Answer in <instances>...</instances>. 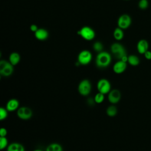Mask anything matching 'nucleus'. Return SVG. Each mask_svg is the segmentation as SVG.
Listing matches in <instances>:
<instances>
[{"label": "nucleus", "mask_w": 151, "mask_h": 151, "mask_svg": "<svg viewBox=\"0 0 151 151\" xmlns=\"http://www.w3.org/2000/svg\"><path fill=\"white\" fill-rule=\"evenodd\" d=\"M110 51L114 57L119 60L127 55L125 47L119 42L113 43L110 47Z\"/></svg>", "instance_id": "2"}, {"label": "nucleus", "mask_w": 151, "mask_h": 151, "mask_svg": "<svg viewBox=\"0 0 151 151\" xmlns=\"http://www.w3.org/2000/svg\"><path fill=\"white\" fill-rule=\"evenodd\" d=\"M144 56L145 57V58L146 60H151V51L148 50L147 51L145 54H144Z\"/></svg>", "instance_id": "27"}, {"label": "nucleus", "mask_w": 151, "mask_h": 151, "mask_svg": "<svg viewBox=\"0 0 151 151\" xmlns=\"http://www.w3.org/2000/svg\"><path fill=\"white\" fill-rule=\"evenodd\" d=\"M6 151H25V147L19 143L13 142L8 145Z\"/></svg>", "instance_id": "15"}, {"label": "nucleus", "mask_w": 151, "mask_h": 151, "mask_svg": "<svg viewBox=\"0 0 151 151\" xmlns=\"http://www.w3.org/2000/svg\"><path fill=\"white\" fill-rule=\"evenodd\" d=\"M5 108L9 112L16 111L19 108V102L16 99H11L7 101Z\"/></svg>", "instance_id": "13"}, {"label": "nucleus", "mask_w": 151, "mask_h": 151, "mask_svg": "<svg viewBox=\"0 0 151 151\" xmlns=\"http://www.w3.org/2000/svg\"><path fill=\"white\" fill-rule=\"evenodd\" d=\"M113 37L117 41L122 40L124 37L123 29L120 28L118 27L115 28L113 31Z\"/></svg>", "instance_id": "19"}, {"label": "nucleus", "mask_w": 151, "mask_h": 151, "mask_svg": "<svg viewBox=\"0 0 151 151\" xmlns=\"http://www.w3.org/2000/svg\"><path fill=\"white\" fill-rule=\"evenodd\" d=\"M17 115L19 119L27 120L32 117L33 112L29 107L27 106H22L19 107V108L17 110Z\"/></svg>", "instance_id": "7"}, {"label": "nucleus", "mask_w": 151, "mask_h": 151, "mask_svg": "<svg viewBox=\"0 0 151 151\" xmlns=\"http://www.w3.org/2000/svg\"><path fill=\"white\" fill-rule=\"evenodd\" d=\"M87 103L89 104L91 106V105H93V104H94V103H95V101H94V99L90 98V99H88V100H87Z\"/></svg>", "instance_id": "29"}, {"label": "nucleus", "mask_w": 151, "mask_h": 151, "mask_svg": "<svg viewBox=\"0 0 151 151\" xmlns=\"http://www.w3.org/2000/svg\"><path fill=\"white\" fill-rule=\"evenodd\" d=\"M97 89L98 92L104 95L107 94L111 90V84L108 80L106 78H101L97 83Z\"/></svg>", "instance_id": "8"}, {"label": "nucleus", "mask_w": 151, "mask_h": 151, "mask_svg": "<svg viewBox=\"0 0 151 151\" xmlns=\"http://www.w3.org/2000/svg\"><path fill=\"white\" fill-rule=\"evenodd\" d=\"M91 84L88 79L81 80L78 86V91L83 96H87L91 91Z\"/></svg>", "instance_id": "5"}, {"label": "nucleus", "mask_w": 151, "mask_h": 151, "mask_svg": "<svg viewBox=\"0 0 151 151\" xmlns=\"http://www.w3.org/2000/svg\"><path fill=\"white\" fill-rule=\"evenodd\" d=\"M94 100L96 103L101 104L104 100V94L98 92L94 96Z\"/></svg>", "instance_id": "22"}, {"label": "nucleus", "mask_w": 151, "mask_h": 151, "mask_svg": "<svg viewBox=\"0 0 151 151\" xmlns=\"http://www.w3.org/2000/svg\"><path fill=\"white\" fill-rule=\"evenodd\" d=\"M127 63H125L122 60H118L114 64L113 70L116 74H120L125 71L127 68Z\"/></svg>", "instance_id": "11"}, {"label": "nucleus", "mask_w": 151, "mask_h": 151, "mask_svg": "<svg viewBox=\"0 0 151 151\" xmlns=\"http://www.w3.org/2000/svg\"><path fill=\"white\" fill-rule=\"evenodd\" d=\"M127 63L132 66H137L140 64L139 58L134 54L128 55Z\"/></svg>", "instance_id": "18"}, {"label": "nucleus", "mask_w": 151, "mask_h": 151, "mask_svg": "<svg viewBox=\"0 0 151 151\" xmlns=\"http://www.w3.org/2000/svg\"><path fill=\"white\" fill-rule=\"evenodd\" d=\"M92 54L91 52L87 50H84L80 51L77 57L78 64L82 65H88L92 60Z\"/></svg>", "instance_id": "4"}, {"label": "nucleus", "mask_w": 151, "mask_h": 151, "mask_svg": "<svg viewBox=\"0 0 151 151\" xmlns=\"http://www.w3.org/2000/svg\"><path fill=\"white\" fill-rule=\"evenodd\" d=\"M78 35L86 41H91L95 38L96 33L94 30L88 26L82 27L78 31Z\"/></svg>", "instance_id": "6"}, {"label": "nucleus", "mask_w": 151, "mask_h": 151, "mask_svg": "<svg viewBox=\"0 0 151 151\" xmlns=\"http://www.w3.org/2000/svg\"><path fill=\"white\" fill-rule=\"evenodd\" d=\"M106 114L109 117H114L117 114V109L114 104L108 106L106 109Z\"/></svg>", "instance_id": "20"}, {"label": "nucleus", "mask_w": 151, "mask_h": 151, "mask_svg": "<svg viewBox=\"0 0 151 151\" xmlns=\"http://www.w3.org/2000/svg\"><path fill=\"white\" fill-rule=\"evenodd\" d=\"M45 151H63V148L58 143H52L47 146Z\"/></svg>", "instance_id": "17"}, {"label": "nucleus", "mask_w": 151, "mask_h": 151, "mask_svg": "<svg viewBox=\"0 0 151 151\" xmlns=\"http://www.w3.org/2000/svg\"><path fill=\"white\" fill-rule=\"evenodd\" d=\"M149 6V2L147 0H140L138 2V7L142 10L147 9Z\"/></svg>", "instance_id": "25"}, {"label": "nucleus", "mask_w": 151, "mask_h": 151, "mask_svg": "<svg viewBox=\"0 0 151 151\" xmlns=\"http://www.w3.org/2000/svg\"><path fill=\"white\" fill-rule=\"evenodd\" d=\"M38 29V27H37V25L35 24H32L30 26V30L32 31V32H35Z\"/></svg>", "instance_id": "28"}, {"label": "nucleus", "mask_w": 151, "mask_h": 151, "mask_svg": "<svg viewBox=\"0 0 151 151\" xmlns=\"http://www.w3.org/2000/svg\"><path fill=\"white\" fill-rule=\"evenodd\" d=\"M103 44L100 41H96L93 44V49L97 53L103 51Z\"/></svg>", "instance_id": "21"}, {"label": "nucleus", "mask_w": 151, "mask_h": 151, "mask_svg": "<svg viewBox=\"0 0 151 151\" xmlns=\"http://www.w3.org/2000/svg\"><path fill=\"white\" fill-rule=\"evenodd\" d=\"M131 24V17L127 14L121 15L117 19V27L122 29H126L128 28L130 26Z\"/></svg>", "instance_id": "9"}, {"label": "nucleus", "mask_w": 151, "mask_h": 151, "mask_svg": "<svg viewBox=\"0 0 151 151\" xmlns=\"http://www.w3.org/2000/svg\"><path fill=\"white\" fill-rule=\"evenodd\" d=\"M125 1H129V0H125Z\"/></svg>", "instance_id": "31"}, {"label": "nucleus", "mask_w": 151, "mask_h": 151, "mask_svg": "<svg viewBox=\"0 0 151 151\" xmlns=\"http://www.w3.org/2000/svg\"><path fill=\"white\" fill-rule=\"evenodd\" d=\"M8 111L5 107H0V120L2 121L5 120L8 115Z\"/></svg>", "instance_id": "24"}, {"label": "nucleus", "mask_w": 151, "mask_h": 151, "mask_svg": "<svg viewBox=\"0 0 151 151\" xmlns=\"http://www.w3.org/2000/svg\"><path fill=\"white\" fill-rule=\"evenodd\" d=\"M149 44L148 41L146 40L145 39H141L140 40L136 45L137 50L139 53L141 54H144L147 51L149 50Z\"/></svg>", "instance_id": "12"}, {"label": "nucleus", "mask_w": 151, "mask_h": 151, "mask_svg": "<svg viewBox=\"0 0 151 151\" xmlns=\"http://www.w3.org/2000/svg\"><path fill=\"white\" fill-rule=\"evenodd\" d=\"M14 65L6 60H2L0 61V74L3 77H9L14 72Z\"/></svg>", "instance_id": "3"}, {"label": "nucleus", "mask_w": 151, "mask_h": 151, "mask_svg": "<svg viewBox=\"0 0 151 151\" xmlns=\"http://www.w3.org/2000/svg\"><path fill=\"white\" fill-rule=\"evenodd\" d=\"M35 38L40 41H44L48 37V31L44 28H38V30L34 32Z\"/></svg>", "instance_id": "14"}, {"label": "nucleus", "mask_w": 151, "mask_h": 151, "mask_svg": "<svg viewBox=\"0 0 151 151\" xmlns=\"http://www.w3.org/2000/svg\"><path fill=\"white\" fill-rule=\"evenodd\" d=\"M21 60V57L19 53L17 52H13L10 54L9 56V61L14 65H17Z\"/></svg>", "instance_id": "16"}, {"label": "nucleus", "mask_w": 151, "mask_h": 151, "mask_svg": "<svg viewBox=\"0 0 151 151\" xmlns=\"http://www.w3.org/2000/svg\"><path fill=\"white\" fill-rule=\"evenodd\" d=\"M7 133V130L5 128L1 127L0 129V137H6Z\"/></svg>", "instance_id": "26"}, {"label": "nucleus", "mask_w": 151, "mask_h": 151, "mask_svg": "<svg viewBox=\"0 0 151 151\" xmlns=\"http://www.w3.org/2000/svg\"><path fill=\"white\" fill-rule=\"evenodd\" d=\"M121 93L118 89H113L108 93V101L112 104H115L119 103L121 99Z\"/></svg>", "instance_id": "10"}, {"label": "nucleus", "mask_w": 151, "mask_h": 151, "mask_svg": "<svg viewBox=\"0 0 151 151\" xmlns=\"http://www.w3.org/2000/svg\"><path fill=\"white\" fill-rule=\"evenodd\" d=\"M8 141L6 137H0V149L4 150L8 146Z\"/></svg>", "instance_id": "23"}, {"label": "nucleus", "mask_w": 151, "mask_h": 151, "mask_svg": "<svg viewBox=\"0 0 151 151\" xmlns=\"http://www.w3.org/2000/svg\"><path fill=\"white\" fill-rule=\"evenodd\" d=\"M33 151H43V150H41V149H37L34 150Z\"/></svg>", "instance_id": "30"}, {"label": "nucleus", "mask_w": 151, "mask_h": 151, "mask_svg": "<svg viewBox=\"0 0 151 151\" xmlns=\"http://www.w3.org/2000/svg\"><path fill=\"white\" fill-rule=\"evenodd\" d=\"M96 65L98 68H105L111 62V55L107 51H102L97 54L96 57Z\"/></svg>", "instance_id": "1"}]
</instances>
